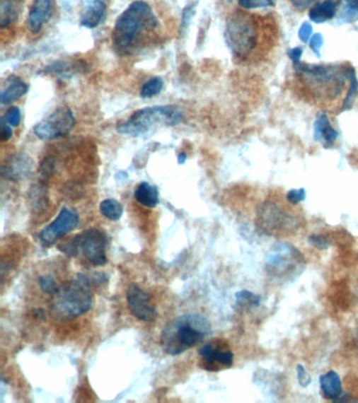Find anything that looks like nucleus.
I'll list each match as a JSON object with an SVG mask.
<instances>
[{"label":"nucleus","instance_id":"9d476101","mask_svg":"<svg viewBox=\"0 0 358 403\" xmlns=\"http://www.w3.org/2000/svg\"><path fill=\"white\" fill-rule=\"evenodd\" d=\"M78 224H79V216L77 212L69 208H64L55 221L39 233V238L43 244L51 246L62 236L73 231Z\"/></svg>","mask_w":358,"mask_h":403},{"label":"nucleus","instance_id":"39448f33","mask_svg":"<svg viewBox=\"0 0 358 403\" xmlns=\"http://www.w3.org/2000/svg\"><path fill=\"white\" fill-rule=\"evenodd\" d=\"M183 120L181 110L175 105L153 106L137 110L129 120L117 125V132L132 136L153 133L157 127H175Z\"/></svg>","mask_w":358,"mask_h":403},{"label":"nucleus","instance_id":"4be33fe9","mask_svg":"<svg viewBox=\"0 0 358 403\" xmlns=\"http://www.w3.org/2000/svg\"><path fill=\"white\" fill-rule=\"evenodd\" d=\"M134 199L145 207L154 208L159 203V192L157 188L146 182H142L134 190Z\"/></svg>","mask_w":358,"mask_h":403},{"label":"nucleus","instance_id":"4c0bfd02","mask_svg":"<svg viewBox=\"0 0 358 403\" xmlns=\"http://www.w3.org/2000/svg\"><path fill=\"white\" fill-rule=\"evenodd\" d=\"M288 55H289L290 59L292 60L293 64H297V62H301L303 49H301V47H294V49H289Z\"/></svg>","mask_w":358,"mask_h":403},{"label":"nucleus","instance_id":"aec40b11","mask_svg":"<svg viewBox=\"0 0 358 403\" xmlns=\"http://www.w3.org/2000/svg\"><path fill=\"white\" fill-rule=\"evenodd\" d=\"M340 0H325L318 2L309 11V17L313 23H323L333 18L337 12Z\"/></svg>","mask_w":358,"mask_h":403},{"label":"nucleus","instance_id":"e433bc0d","mask_svg":"<svg viewBox=\"0 0 358 403\" xmlns=\"http://www.w3.org/2000/svg\"><path fill=\"white\" fill-rule=\"evenodd\" d=\"M13 136V131L11 129V125L1 119V139L2 141H8Z\"/></svg>","mask_w":358,"mask_h":403},{"label":"nucleus","instance_id":"58836bf2","mask_svg":"<svg viewBox=\"0 0 358 403\" xmlns=\"http://www.w3.org/2000/svg\"><path fill=\"white\" fill-rule=\"evenodd\" d=\"M53 168V161H52L51 159H45V163H43L42 168H41V170H42L43 175H50Z\"/></svg>","mask_w":358,"mask_h":403},{"label":"nucleus","instance_id":"cd10ccee","mask_svg":"<svg viewBox=\"0 0 358 403\" xmlns=\"http://www.w3.org/2000/svg\"><path fill=\"white\" fill-rule=\"evenodd\" d=\"M273 0H238V6L243 8H267L273 6Z\"/></svg>","mask_w":358,"mask_h":403},{"label":"nucleus","instance_id":"bb28decb","mask_svg":"<svg viewBox=\"0 0 358 403\" xmlns=\"http://www.w3.org/2000/svg\"><path fill=\"white\" fill-rule=\"evenodd\" d=\"M39 286L41 290L47 294H55L58 290V285L55 279L51 275H45V276L39 277Z\"/></svg>","mask_w":358,"mask_h":403},{"label":"nucleus","instance_id":"f8f14e48","mask_svg":"<svg viewBox=\"0 0 358 403\" xmlns=\"http://www.w3.org/2000/svg\"><path fill=\"white\" fill-rule=\"evenodd\" d=\"M203 368L207 370H219L221 367L230 368L233 363V353L222 344H207L199 350Z\"/></svg>","mask_w":358,"mask_h":403},{"label":"nucleus","instance_id":"c756f323","mask_svg":"<svg viewBox=\"0 0 358 403\" xmlns=\"http://www.w3.org/2000/svg\"><path fill=\"white\" fill-rule=\"evenodd\" d=\"M4 121L11 127H18L21 124V112L18 107H12L8 110L6 116L4 117Z\"/></svg>","mask_w":358,"mask_h":403},{"label":"nucleus","instance_id":"412c9836","mask_svg":"<svg viewBox=\"0 0 358 403\" xmlns=\"http://www.w3.org/2000/svg\"><path fill=\"white\" fill-rule=\"evenodd\" d=\"M21 13V0H0V27L12 25L18 19Z\"/></svg>","mask_w":358,"mask_h":403},{"label":"nucleus","instance_id":"1a4fd4ad","mask_svg":"<svg viewBox=\"0 0 358 403\" xmlns=\"http://www.w3.org/2000/svg\"><path fill=\"white\" fill-rule=\"evenodd\" d=\"M75 125V117L69 107L57 108L53 114L37 123L34 134L42 141L55 140L67 136Z\"/></svg>","mask_w":358,"mask_h":403},{"label":"nucleus","instance_id":"a878e982","mask_svg":"<svg viewBox=\"0 0 358 403\" xmlns=\"http://www.w3.org/2000/svg\"><path fill=\"white\" fill-rule=\"evenodd\" d=\"M342 18L345 21H355L358 19V0H345Z\"/></svg>","mask_w":358,"mask_h":403},{"label":"nucleus","instance_id":"c85d7f7f","mask_svg":"<svg viewBox=\"0 0 358 403\" xmlns=\"http://www.w3.org/2000/svg\"><path fill=\"white\" fill-rule=\"evenodd\" d=\"M286 200L290 205H297L301 202L306 200V192L304 188L299 189H292L286 194Z\"/></svg>","mask_w":358,"mask_h":403},{"label":"nucleus","instance_id":"f704fd0d","mask_svg":"<svg viewBox=\"0 0 358 403\" xmlns=\"http://www.w3.org/2000/svg\"><path fill=\"white\" fill-rule=\"evenodd\" d=\"M312 34V27L310 23H305L299 31V37L303 42H307Z\"/></svg>","mask_w":358,"mask_h":403},{"label":"nucleus","instance_id":"2eb2a0df","mask_svg":"<svg viewBox=\"0 0 358 403\" xmlns=\"http://www.w3.org/2000/svg\"><path fill=\"white\" fill-rule=\"evenodd\" d=\"M53 11V0H34L29 17L28 27L32 33L36 34L50 21Z\"/></svg>","mask_w":358,"mask_h":403},{"label":"nucleus","instance_id":"393cba45","mask_svg":"<svg viewBox=\"0 0 358 403\" xmlns=\"http://www.w3.org/2000/svg\"><path fill=\"white\" fill-rule=\"evenodd\" d=\"M236 302L243 307H257L260 305V298L257 294L251 293V292L244 291L238 292L236 294Z\"/></svg>","mask_w":358,"mask_h":403},{"label":"nucleus","instance_id":"20e7f679","mask_svg":"<svg viewBox=\"0 0 358 403\" xmlns=\"http://www.w3.org/2000/svg\"><path fill=\"white\" fill-rule=\"evenodd\" d=\"M159 25L151 6L143 0L132 2L118 17L112 41L119 51L129 49L143 31H153Z\"/></svg>","mask_w":358,"mask_h":403},{"label":"nucleus","instance_id":"f3484780","mask_svg":"<svg viewBox=\"0 0 358 403\" xmlns=\"http://www.w3.org/2000/svg\"><path fill=\"white\" fill-rule=\"evenodd\" d=\"M28 90H29L28 83L17 76H10L8 78V84L2 88L0 101L2 104L12 103L25 96Z\"/></svg>","mask_w":358,"mask_h":403},{"label":"nucleus","instance_id":"7ed1b4c3","mask_svg":"<svg viewBox=\"0 0 358 403\" xmlns=\"http://www.w3.org/2000/svg\"><path fill=\"white\" fill-rule=\"evenodd\" d=\"M210 332L212 326L207 318L201 314H185L165 326L161 334V346L166 354L177 356L194 348Z\"/></svg>","mask_w":358,"mask_h":403},{"label":"nucleus","instance_id":"423d86ee","mask_svg":"<svg viewBox=\"0 0 358 403\" xmlns=\"http://www.w3.org/2000/svg\"><path fill=\"white\" fill-rule=\"evenodd\" d=\"M91 283L84 274L67 281L54 294L53 310L64 318H75L86 313L92 307Z\"/></svg>","mask_w":358,"mask_h":403},{"label":"nucleus","instance_id":"c9c22d12","mask_svg":"<svg viewBox=\"0 0 358 403\" xmlns=\"http://www.w3.org/2000/svg\"><path fill=\"white\" fill-rule=\"evenodd\" d=\"M318 1H320V0H290L292 6L299 11L306 10V8H309L310 6Z\"/></svg>","mask_w":358,"mask_h":403},{"label":"nucleus","instance_id":"f257e3e1","mask_svg":"<svg viewBox=\"0 0 358 403\" xmlns=\"http://www.w3.org/2000/svg\"><path fill=\"white\" fill-rule=\"evenodd\" d=\"M294 83L301 97L323 110L340 112L352 107L358 81L349 64H294Z\"/></svg>","mask_w":358,"mask_h":403},{"label":"nucleus","instance_id":"473e14b6","mask_svg":"<svg viewBox=\"0 0 358 403\" xmlns=\"http://www.w3.org/2000/svg\"><path fill=\"white\" fill-rule=\"evenodd\" d=\"M195 6H197V4H192L184 8L183 16H182V29L188 27V25H190V21H192V16H194L195 13Z\"/></svg>","mask_w":358,"mask_h":403},{"label":"nucleus","instance_id":"4468645a","mask_svg":"<svg viewBox=\"0 0 358 403\" xmlns=\"http://www.w3.org/2000/svg\"><path fill=\"white\" fill-rule=\"evenodd\" d=\"M32 166L33 161L29 156L18 153V155L8 158L6 163L2 166V175L6 179L18 181V180L28 177Z\"/></svg>","mask_w":358,"mask_h":403},{"label":"nucleus","instance_id":"0eeeda50","mask_svg":"<svg viewBox=\"0 0 358 403\" xmlns=\"http://www.w3.org/2000/svg\"><path fill=\"white\" fill-rule=\"evenodd\" d=\"M108 236L96 228L88 229L71 238L60 247V250L69 257H77L81 253L92 265L104 266L108 264L106 257Z\"/></svg>","mask_w":358,"mask_h":403},{"label":"nucleus","instance_id":"a211bd4d","mask_svg":"<svg viewBox=\"0 0 358 403\" xmlns=\"http://www.w3.org/2000/svg\"><path fill=\"white\" fill-rule=\"evenodd\" d=\"M338 133L332 127L327 114L325 112L321 114L314 123V139L322 143L325 147H328L335 142Z\"/></svg>","mask_w":358,"mask_h":403},{"label":"nucleus","instance_id":"ddd939ff","mask_svg":"<svg viewBox=\"0 0 358 403\" xmlns=\"http://www.w3.org/2000/svg\"><path fill=\"white\" fill-rule=\"evenodd\" d=\"M299 251H297L291 245L286 243H279L272 247L267 259V267L271 269L273 273L286 272L288 268L299 262Z\"/></svg>","mask_w":358,"mask_h":403},{"label":"nucleus","instance_id":"ea45409f","mask_svg":"<svg viewBox=\"0 0 358 403\" xmlns=\"http://www.w3.org/2000/svg\"><path fill=\"white\" fill-rule=\"evenodd\" d=\"M186 155L185 153H180L179 157H178V163L184 164L186 162Z\"/></svg>","mask_w":358,"mask_h":403},{"label":"nucleus","instance_id":"a19ab883","mask_svg":"<svg viewBox=\"0 0 358 403\" xmlns=\"http://www.w3.org/2000/svg\"><path fill=\"white\" fill-rule=\"evenodd\" d=\"M223 1L228 2V4H230V2L233 1V0H223Z\"/></svg>","mask_w":358,"mask_h":403},{"label":"nucleus","instance_id":"f03ea898","mask_svg":"<svg viewBox=\"0 0 358 403\" xmlns=\"http://www.w3.org/2000/svg\"><path fill=\"white\" fill-rule=\"evenodd\" d=\"M225 40L242 62H264L277 45L275 34L265 30L253 15L234 12L227 19Z\"/></svg>","mask_w":358,"mask_h":403},{"label":"nucleus","instance_id":"5701e85b","mask_svg":"<svg viewBox=\"0 0 358 403\" xmlns=\"http://www.w3.org/2000/svg\"><path fill=\"white\" fill-rule=\"evenodd\" d=\"M100 212L110 221L120 220L123 214V206L114 199H106L100 204Z\"/></svg>","mask_w":358,"mask_h":403},{"label":"nucleus","instance_id":"2f4dec72","mask_svg":"<svg viewBox=\"0 0 358 403\" xmlns=\"http://www.w3.org/2000/svg\"><path fill=\"white\" fill-rule=\"evenodd\" d=\"M296 375L297 380H299V385L303 387H307L308 385L311 383V378H310L309 374H308L307 370L301 365H299L296 367Z\"/></svg>","mask_w":358,"mask_h":403},{"label":"nucleus","instance_id":"dca6fc26","mask_svg":"<svg viewBox=\"0 0 358 403\" xmlns=\"http://www.w3.org/2000/svg\"><path fill=\"white\" fill-rule=\"evenodd\" d=\"M105 13L106 4L104 0H86L80 23L82 27L94 29L103 21Z\"/></svg>","mask_w":358,"mask_h":403},{"label":"nucleus","instance_id":"9b49d317","mask_svg":"<svg viewBox=\"0 0 358 403\" xmlns=\"http://www.w3.org/2000/svg\"><path fill=\"white\" fill-rule=\"evenodd\" d=\"M127 305L130 313L137 320L142 322H155L157 318V310L151 303L149 293L141 289L137 284H132L127 289Z\"/></svg>","mask_w":358,"mask_h":403},{"label":"nucleus","instance_id":"6e6552de","mask_svg":"<svg viewBox=\"0 0 358 403\" xmlns=\"http://www.w3.org/2000/svg\"><path fill=\"white\" fill-rule=\"evenodd\" d=\"M258 218L265 233L273 235L275 233L290 231L297 227V218L291 209L279 200H268L260 205Z\"/></svg>","mask_w":358,"mask_h":403},{"label":"nucleus","instance_id":"72a5a7b5","mask_svg":"<svg viewBox=\"0 0 358 403\" xmlns=\"http://www.w3.org/2000/svg\"><path fill=\"white\" fill-rule=\"evenodd\" d=\"M323 42H324V39H323V36L321 34L314 35L311 40H310V47L318 57L321 56L320 49L322 47Z\"/></svg>","mask_w":358,"mask_h":403},{"label":"nucleus","instance_id":"b1692460","mask_svg":"<svg viewBox=\"0 0 358 403\" xmlns=\"http://www.w3.org/2000/svg\"><path fill=\"white\" fill-rule=\"evenodd\" d=\"M163 88H164V82H163L162 78H151L146 83L143 84L140 92L141 97L144 99L153 98L162 92Z\"/></svg>","mask_w":358,"mask_h":403},{"label":"nucleus","instance_id":"6ab92c4d","mask_svg":"<svg viewBox=\"0 0 358 403\" xmlns=\"http://www.w3.org/2000/svg\"><path fill=\"white\" fill-rule=\"evenodd\" d=\"M321 389L325 398L337 402L342 395V381L335 370H329L320 378Z\"/></svg>","mask_w":358,"mask_h":403},{"label":"nucleus","instance_id":"7c9ffc66","mask_svg":"<svg viewBox=\"0 0 358 403\" xmlns=\"http://www.w3.org/2000/svg\"><path fill=\"white\" fill-rule=\"evenodd\" d=\"M309 243L312 246L321 249V250H325V249L329 248V242H328L327 238H325L324 235H311L309 238Z\"/></svg>","mask_w":358,"mask_h":403}]
</instances>
